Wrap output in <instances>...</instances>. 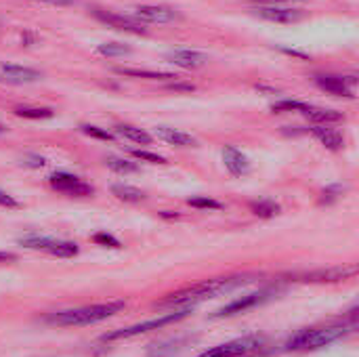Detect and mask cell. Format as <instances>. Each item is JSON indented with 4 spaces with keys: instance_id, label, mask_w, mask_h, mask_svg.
<instances>
[{
    "instance_id": "cell-10",
    "label": "cell",
    "mask_w": 359,
    "mask_h": 357,
    "mask_svg": "<svg viewBox=\"0 0 359 357\" xmlns=\"http://www.w3.org/2000/svg\"><path fill=\"white\" fill-rule=\"evenodd\" d=\"M252 13L265 21H273V23H297L305 17V13L301 8H290V6H278V4H267V6H255Z\"/></svg>"
},
{
    "instance_id": "cell-6",
    "label": "cell",
    "mask_w": 359,
    "mask_h": 357,
    "mask_svg": "<svg viewBox=\"0 0 359 357\" xmlns=\"http://www.w3.org/2000/svg\"><path fill=\"white\" fill-rule=\"evenodd\" d=\"M48 183L55 191L63 194V196H72V198H88L95 194V187L90 183H86L84 179L72 175V173H53L48 177Z\"/></svg>"
},
{
    "instance_id": "cell-24",
    "label": "cell",
    "mask_w": 359,
    "mask_h": 357,
    "mask_svg": "<svg viewBox=\"0 0 359 357\" xmlns=\"http://www.w3.org/2000/svg\"><path fill=\"white\" fill-rule=\"evenodd\" d=\"M15 116L19 118H27V120H44V118H53V109L50 107H27V105H19L13 109Z\"/></svg>"
},
{
    "instance_id": "cell-17",
    "label": "cell",
    "mask_w": 359,
    "mask_h": 357,
    "mask_svg": "<svg viewBox=\"0 0 359 357\" xmlns=\"http://www.w3.org/2000/svg\"><path fill=\"white\" fill-rule=\"evenodd\" d=\"M154 135L158 139H162L164 143L168 145H177V147H194L198 145V139L191 137L189 133H181V130H175L170 126H156L154 128Z\"/></svg>"
},
{
    "instance_id": "cell-5",
    "label": "cell",
    "mask_w": 359,
    "mask_h": 357,
    "mask_svg": "<svg viewBox=\"0 0 359 357\" xmlns=\"http://www.w3.org/2000/svg\"><path fill=\"white\" fill-rule=\"evenodd\" d=\"M19 246L27 248V250H38V252H46L50 257H59V259H72L78 255V244L76 242H67V240H55V238H46V236H38V234H29L19 238Z\"/></svg>"
},
{
    "instance_id": "cell-15",
    "label": "cell",
    "mask_w": 359,
    "mask_h": 357,
    "mask_svg": "<svg viewBox=\"0 0 359 357\" xmlns=\"http://www.w3.org/2000/svg\"><path fill=\"white\" fill-rule=\"evenodd\" d=\"M223 164L229 170V175H233V177H242V175L250 173V160L233 145L223 147Z\"/></svg>"
},
{
    "instance_id": "cell-7",
    "label": "cell",
    "mask_w": 359,
    "mask_h": 357,
    "mask_svg": "<svg viewBox=\"0 0 359 357\" xmlns=\"http://www.w3.org/2000/svg\"><path fill=\"white\" fill-rule=\"evenodd\" d=\"M263 343H265L263 337H255V335L252 337H242V339L223 343L219 347H212V349L204 351L200 357H242L257 351Z\"/></svg>"
},
{
    "instance_id": "cell-19",
    "label": "cell",
    "mask_w": 359,
    "mask_h": 357,
    "mask_svg": "<svg viewBox=\"0 0 359 357\" xmlns=\"http://www.w3.org/2000/svg\"><path fill=\"white\" fill-rule=\"evenodd\" d=\"M355 274V267H339V269H320L301 276L303 282H339Z\"/></svg>"
},
{
    "instance_id": "cell-9",
    "label": "cell",
    "mask_w": 359,
    "mask_h": 357,
    "mask_svg": "<svg viewBox=\"0 0 359 357\" xmlns=\"http://www.w3.org/2000/svg\"><path fill=\"white\" fill-rule=\"evenodd\" d=\"M135 19L141 23H172L181 19V13L164 4H141L135 8Z\"/></svg>"
},
{
    "instance_id": "cell-18",
    "label": "cell",
    "mask_w": 359,
    "mask_h": 357,
    "mask_svg": "<svg viewBox=\"0 0 359 357\" xmlns=\"http://www.w3.org/2000/svg\"><path fill=\"white\" fill-rule=\"evenodd\" d=\"M307 120H311L313 124H339L345 120V116L337 109H326V107H313V105H307L303 112H301Z\"/></svg>"
},
{
    "instance_id": "cell-38",
    "label": "cell",
    "mask_w": 359,
    "mask_h": 357,
    "mask_svg": "<svg viewBox=\"0 0 359 357\" xmlns=\"http://www.w3.org/2000/svg\"><path fill=\"white\" fill-rule=\"evenodd\" d=\"M4 133H6V128H4V126L0 124V135H4Z\"/></svg>"
},
{
    "instance_id": "cell-28",
    "label": "cell",
    "mask_w": 359,
    "mask_h": 357,
    "mask_svg": "<svg viewBox=\"0 0 359 357\" xmlns=\"http://www.w3.org/2000/svg\"><path fill=\"white\" fill-rule=\"evenodd\" d=\"M187 204H189V206H194V208H198V210H219V208H223V204H221V202H217V200H212V198H206V196L189 198V200H187Z\"/></svg>"
},
{
    "instance_id": "cell-33",
    "label": "cell",
    "mask_w": 359,
    "mask_h": 357,
    "mask_svg": "<svg viewBox=\"0 0 359 357\" xmlns=\"http://www.w3.org/2000/svg\"><path fill=\"white\" fill-rule=\"evenodd\" d=\"M166 88L175 90V93H194L196 90V86L187 84V82H170V84H166Z\"/></svg>"
},
{
    "instance_id": "cell-22",
    "label": "cell",
    "mask_w": 359,
    "mask_h": 357,
    "mask_svg": "<svg viewBox=\"0 0 359 357\" xmlns=\"http://www.w3.org/2000/svg\"><path fill=\"white\" fill-rule=\"evenodd\" d=\"M111 194L122 200V202H143L147 196L145 191H141L139 187H133V185H126V183H118L111 187Z\"/></svg>"
},
{
    "instance_id": "cell-27",
    "label": "cell",
    "mask_w": 359,
    "mask_h": 357,
    "mask_svg": "<svg viewBox=\"0 0 359 357\" xmlns=\"http://www.w3.org/2000/svg\"><path fill=\"white\" fill-rule=\"evenodd\" d=\"M307 107V103H303V101H297V99H282V101H278V103H273L271 105V112H278V114H282V112H303Z\"/></svg>"
},
{
    "instance_id": "cell-32",
    "label": "cell",
    "mask_w": 359,
    "mask_h": 357,
    "mask_svg": "<svg viewBox=\"0 0 359 357\" xmlns=\"http://www.w3.org/2000/svg\"><path fill=\"white\" fill-rule=\"evenodd\" d=\"M97 244H101V246H109V248H120V242L114 238V236H109V234H97L95 238H93Z\"/></svg>"
},
{
    "instance_id": "cell-20",
    "label": "cell",
    "mask_w": 359,
    "mask_h": 357,
    "mask_svg": "<svg viewBox=\"0 0 359 357\" xmlns=\"http://www.w3.org/2000/svg\"><path fill=\"white\" fill-rule=\"evenodd\" d=\"M114 135H120L133 143H139V145H149L154 141V137L149 133H145L143 128L139 126H133V124H116L114 126Z\"/></svg>"
},
{
    "instance_id": "cell-31",
    "label": "cell",
    "mask_w": 359,
    "mask_h": 357,
    "mask_svg": "<svg viewBox=\"0 0 359 357\" xmlns=\"http://www.w3.org/2000/svg\"><path fill=\"white\" fill-rule=\"evenodd\" d=\"M345 194V187L343 185H328L324 191H322V198H320V202L322 204H330V202H334V200H339L341 196Z\"/></svg>"
},
{
    "instance_id": "cell-34",
    "label": "cell",
    "mask_w": 359,
    "mask_h": 357,
    "mask_svg": "<svg viewBox=\"0 0 359 357\" xmlns=\"http://www.w3.org/2000/svg\"><path fill=\"white\" fill-rule=\"evenodd\" d=\"M21 164L32 166V168H42V166L46 164V160H44L42 156H25V158L21 160Z\"/></svg>"
},
{
    "instance_id": "cell-25",
    "label": "cell",
    "mask_w": 359,
    "mask_h": 357,
    "mask_svg": "<svg viewBox=\"0 0 359 357\" xmlns=\"http://www.w3.org/2000/svg\"><path fill=\"white\" fill-rule=\"evenodd\" d=\"M130 53H133V48L122 42H103L97 46V55H101V57H124Z\"/></svg>"
},
{
    "instance_id": "cell-8",
    "label": "cell",
    "mask_w": 359,
    "mask_h": 357,
    "mask_svg": "<svg viewBox=\"0 0 359 357\" xmlns=\"http://www.w3.org/2000/svg\"><path fill=\"white\" fill-rule=\"evenodd\" d=\"M93 17L101 23H105L107 27H114V29H120V32H128V34H147L145 25L141 21H137L135 17H126V15H118V13H111V11H101V8H95L93 11Z\"/></svg>"
},
{
    "instance_id": "cell-1",
    "label": "cell",
    "mask_w": 359,
    "mask_h": 357,
    "mask_svg": "<svg viewBox=\"0 0 359 357\" xmlns=\"http://www.w3.org/2000/svg\"><path fill=\"white\" fill-rule=\"evenodd\" d=\"M255 276H231V278H215V280H206L202 284H196V286H189V288H183L179 292H172L168 295L166 299L158 301L156 307L160 309H194L198 303L202 301H208V299H215L219 295H227L240 286H246L252 282Z\"/></svg>"
},
{
    "instance_id": "cell-3",
    "label": "cell",
    "mask_w": 359,
    "mask_h": 357,
    "mask_svg": "<svg viewBox=\"0 0 359 357\" xmlns=\"http://www.w3.org/2000/svg\"><path fill=\"white\" fill-rule=\"evenodd\" d=\"M353 330H355V324H345V322L343 324H334V326H324V328H305V330L297 332L286 343V349H290V351L322 349V347H328V345L345 339Z\"/></svg>"
},
{
    "instance_id": "cell-14",
    "label": "cell",
    "mask_w": 359,
    "mask_h": 357,
    "mask_svg": "<svg viewBox=\"0 0 359 357\" xmlns=\"http://www.w3.org/2000/svg\"><path fill=\"white\" fill-rule=\"evenodd\" d=\"M166 61L183 69H198L208 63V55L191 48H175L166 55Z\"/></svg>"
},
{
    "instance_id": "cell-36",
    "label": "cell",
    "mask_w": 359,
    "mask_h": 357,
    "mask_svg": "<svg viewBox=\"0 0 359 357\" xmlns=\"http://www.w3.org/2000/svg\"><path fill=\"white\" fill-rule=\"evenodd\" d=\"M6 261H17V257L11 252H0V263H6Z\"/></svg>"
},
{
    "instance_id": "cell-13",
    "label": "cell",
    "mask_w": 359,
    "mask_h": 357,
    "mask_svg": "<svg viewBox=\"0 0 359 357\" xmlns=\"http://www.w3.org/2000/svg\"><path fill=\"white\" fill-rule=\"evenodd\" d=\"M42 74L27 65H15V63H0V82L4 84H29L40 80Z\"/></svg>"
},
{
    "instance_id": "cell-35",
    "label": "cell",
    "mask_w": 359,
    "mask_h": 357,
    "mask_svg": "<svg viewBox=\"0 0 359 357\" xmlns=\"http://www.w3.org/2000/svg\"><path fill=\"white\" fill-rule=\"evenodd\" d=\"M32 2H44V4H57V6H63V4H72L76 0H32Z\"/></svg>"
},
{
    "instance_id": "cell-37",
    "label": "cell",
    "mask_w": 359,
    "mask_h": 357,
    "mask_svg": "<svg viewBox=\"0 0 359 357\" xmlns=\"http://www.w3.org/2000/svg\"><path fill=\"white\" fill-rule=\"evenodd\" d=\"M255 2H261V4H280V2H294V0H255Z\"/></svg>"
},
{
    "instance_id": "cell-30",
    "label": "cell",
    "mask_w": 359,
    "mask_h": 357,
    "mask_svg": "<svg viewBox=\"0 0 359 357\" xmlns=\"http://www.w3.org/2000/svg\"><path fill=\"white\" fill-rule=\"evenodd\" d=\"M130 154L137 160H143V162H149V164H166V158L160 156V154H151V151H145V149H130Z\"/></svg>"
},
{
    "instance_id": "cell-21",
    "label": "cell",
    "mask_w": 359,
    "mask_h": 357,
    "mask_svg": "<svg viewBox=\"0 0 359 357\" xmlns=\"http://www.w3.org/2000/svg\"><path fill=\"white\" fill-rule=\"evenodd\" d=\"M118 76H130V78H145V80H172L175 74L168 72H151V69H137V67H114Z\"/></svg>"
},
{
    "instance_id": "cell-29",
    "label": "cell",
    "mask_w": 359,
    "mask_h": 357,
    "mask_svg": "<svg viewBox=\"0 0 359 357\" xmlns=\"http://www.w3.org/2000/svg\"><path fill=\"white\" fill-rule=\"evenodd\" d=\"M80 130H82L84 135L93 137V139L114 141V133H109V130H105V128H99V126H95V124H82V126H80Z\"/></svg>"
},
{
    "instance_id": "cell-11",
    "label": "cell",
    "mask_w": 359,
    "mask_h": 357,
    "mask_svg": "<svg viewBox=\"0 0 359 357\" xmlns=\"http://www.w3.org/2000/svg\"><path fill=\"white\" fill-rule=\"evenodd\" d=\"M355 76H316V84L337 97H345V99H353V86H355Z\"/></svg>"
},
{
    "instance_id": "cell-26",
    "label": "cell",
    "mask_w": 359,
    "mask_h": 357,
    "mask_svg": "<svg viewBox=\"0 0 359 357\" xmlns=\"http://www.w3.org/2000/svg\"><path fill=\"white\" fill-rule=\"evenodd\" d=\"M105 166L111 168L114 173H120V175H128V173H137L139 166L126 158H118V156H107L105 158Z\"/></svg>"
},
{
    "instance_id": "cell-12",
    "label": "cell",
    "mask_w": 359,
    "mask_h": 357,
    "mask_svg": "<svg viewBox=\"0 0 359 357\" xmlns=\"http://www.w3.org/2000/svg\"><path fill=\"white\" fill-rule=\"evenodd\" d=\"M271 295H273V290H261V292L246 295V297L236 299V301H231L229 305L221 307L212 318H229V316H236V314H244V311H248V309H252V307H257V305L269 301Z\"/></svg>"
},
{
    "instance_id": "cell-23",
    "label": "cell",
    "mask_w": 359,
    "mask_h": 357,
    "mask_svg": "<svg viewBox=\"0 0 359 357\" xmlns=\"http://www.w3.org/2000/svg\"><path fill=\"white\" fill-rule=\"evenodd\" d=\"M250 210L261 219H271V217L280 215L282 208L273 200H257V202H250Z\"/></svg>"
},
{
    "instance_id": "cell-2",
    "label": "cell",
    "mask_w": 359,
    "mask_h": 357,
    "mask_svg": "<svg viewBox=\"0 0 359 357\" xmlns=\"http://www.w3.org/2000/svg\"><path fill=\"white\" fill-rule=\"evenodd\" d=\"M126 307L124 301H109V303H99V305H86L78 309H65V311H55L44 318L46 324L59 326V328H72V326H90L99 324L103 320L114 318Z\"/></svg>"
},
{
    "instance_id": "cell-16",
    "label": "cell",
    "mask_w": 359,
    "mask_h": 357,
    "mask_svg": "<svg viewBox=\"0 0 359 357\" xmlns=\"http://www.w3.org/2000/svg\"><path fill=\"white\" fill-rule=\"evenodd\" d=\"M311 133H313V137H316L324 147H328L330 151H339V149L345 147V135H343L341 130L328 126V124H316V126L311 128Z\"/></svg>"
},
{
    "instance_id": "cell-4",
    "label": "cell",
    "mask_w": 359,
    "mask_h": 357,
    "mask_svg": "<svg viewBox=\"0 0 359 357\" xmlns=\"http://www.w3.org/2000/svg\"><path fill=\"white\" fill-rule=\"evenodd\" d=\"M191 314L189 307L185 309H172L170 314H164L160 318H154L149 322H141V324H135V326H128V328H122V330H114L109 335L103 337V341L111 343V341H124V339H133V337H139V335H145V332H151V330H160L168 324H175L183 318H187Z\"/></svg>"
}]
</instances>
